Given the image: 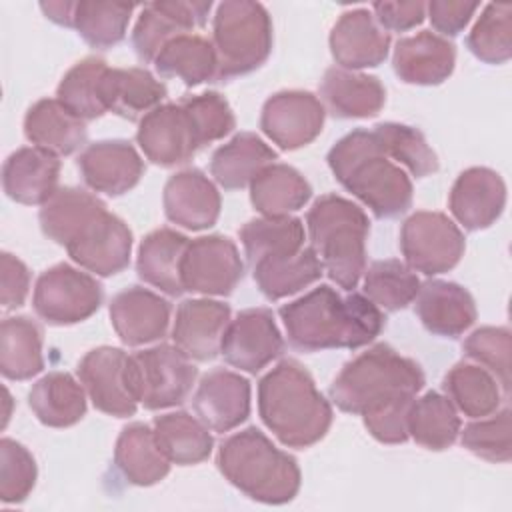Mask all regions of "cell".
Returning a JSON list of instances; mask_svg holds the SVG:
<instances>
[{
	"label": "cell",
	"instance_id": "6da1fadb",
	"mask_svg": "<svg viewBox=\"0 0 512 512\" xmlns=\"http://www.w3.org/2000/svg\"><path fill=\"white\" fill-rule=\"evenodd\" d=\"M288 342L302 352L330 348H360L384 330L382 310L364 294L340 296L332 286L320 284L308 294L278 310Z\"/></svg>",
	"mask_w": 512,
	"mask_h": 512
},
{
	"label": "cell",
	"instance_id": "7a4b0ae2",
	"mask_svg": "<svg viewBox=\"0 0 512 512\" xmlns=\"http://www.w3.org/2000/svg\"><path fill=\"white\" fill-rule=\"evenodd\" d=\"M258 412L266 428L288 448L320 442L334 418L330 402L294 358L280 360L260 378Z\"/></svg>",
	"mask_w": 512,
	"mask_h": 512
},
{
	"label": "cell",
	"instance_id": "3957f363",
	"mask_svg": "<svg viewBox=\"0 0 512 512\" xmlns=\"http://www.w3.org/2000/svg\"><path fill=\"white\" fill-rule=\"evenodd\" d=\"M326 160L334 178L376 218H396L412 206V180L384 154L374 130L348 132Z\"/></svg>",
	"mask_w": 512,
	"mask_h": 512
},
{
	"label": "cell",
	"instance_id": "277c9868",
	"mask_svg": "<svg viewBox=\"0 0 512 512\" xmlns=\"http://www.w3.org/2000/svg\"><path fill=\"white\" fill-rule=\"evenodd\" d=\"M426 378L418 362L388 344H376L358 354L330 384V398L350 414H366L398 400H412Z\"/></svg>",
	"mask_w": 512,
	"mask_h": 512
},
{
	"label": "cell",
	"instance_id": "5b68a950",
	"mask_svg": "<svg viewBox=\"0 0 512 512\" xmlns=\"http://www.w3.org/2000/svg\"><path fill=\"white\" fill-rule=\"evenodd\" d=\"M216 464L234 488L262 504H286L300 490L296 458L254 426L228 436L218 448Z\"/></svg>",
	"mask_w": 512,
	"mask_h": 512
},
{
	"label": "cell",
	"instance_id": "8992f818",
	"mask_svg": "<svg viewBox=\"0 0 512 512\" xmlns=\"http://www.w3.org/2000/svg\"><path fill=\"white\" fill-rule=\"evenodd\" d=\"M310 246L324 272L346 292H352L366 270V238L370 220L348 198L324 194L306 214Z\"/></svg>",
	"mask_w": 512,
	"mask_h": 512
},
{
	"label": "cell",
	"instance_id": "52a82bcc",
	"mask_svg": "<svg viewBox=\"0 0 512 512\" xmlns=\"http://www.w3.org/2000/svg\"><path fill=\"white\" fill-rule=\"evenodd\" d=\"M212 46L216 80H232L258 70L272 52V20L260 2L226 0L216 6Z\"/></svg>",
	"mask_w": 512,
	"mask_h": 512
},
{
	"label": "cell",
	"instance_id": "ba28073f",
	"mask_svg": "<svg viewBox=\"0 0 512 512\" xmlns=\"http://www.w3.org/2000/svg\"><path fill=\"white\" fill-rule=\"evenodd\" d=\"M126 376L138 404L146 410H164L188 398L198 370L176 344H158L128 354Z\"/></svg>",
	"mask_w": 512,
	"mask_h": 512
},
{
	"label": "cell",
	"instance_id": "9c48e42d",
	"mask_svg": "<svg viewBox=\"0 0 512 512\" xmlns=\"http://www.w3.org/2000/svg\"><path fill=\"white\" fill-rule=\"evenodd\" d=\"M102 284L70 264L44 270L34 286V312L50 326H70L90 318L102 304Z\"/></svg>",
	"mask_w": 512,
	"mask_h": 512
},
{
	"label": "cell",
	"instance_id": "30bf717a",
	"mask_svg": "<svg viewBox=\"0 0 512 512\" xmlns=\"http://www.w3.org/2000/svg\"><path fill=\"white\" fill-rule=\"evenodd\" d=\"M464 250L462 230L442 212L418 210L400 228V252L406 264L424 276L452 270L464 256Z\"/></svg>",
	"mask_w": 512,
	"mask_h": 512
},
{
	"label": "cell",
	"instance_id": "8fae6325",
	"mask_svg": "<svg viewBox=\"0 0 512 512\" xmlns=\"http://www.w3.org/2000/svg\"><path fill=\"white\" fill-rule=\"evenodd\" d=\"M242 276L244 262L240 260L236 244L228 236L210 234L188 242L180 262L184 292L228 296L234 292Z\"/></svg>",
	"mask_w": 512,
	"mask_h": 512
},
{
	"label": "cell",
	"instance_id": "7c38bea8",
	"mask_svg": "<svg viewBox=\"0 0 512 512\" xmlns=\"http://www.w3.org/2000/svg\"><path fill=\"white\" fill-rule=\"evenodd\" d=\"M70 258L96 276H114L130 264L132 232L106 208L94 214L66 244Z\"/></svg>",
	"mask_w": 512,
	"mask_h": 512
},
{
	"label": "cell",
	"instance_id": "4fadbf2b",
	"mask_svg": "<svg viewBox=\"0 0 512 512\" xmlns=\"http://www.w3.org/2000/svg\"><path fill=\"white\" fill-rule=\"evenodd\" d=\"M136 142L144 156L162 168L184 164L204 148L182 102L160 104L148 112L138 122Z\"/></svg>",
	"mask_w": 512,
	"mask_h": 512
},
{
	"label": "cell",
	"instance_id": "5bb4252c",
	"mask_svg": "<svg viewBox=\"0 0 512 512\" xmlns=\"http://www.w3.org/2000/svg\"><path fill=\"white\" fill-rule=\"evenodd\" d=\"M324 118L326 108L318 96L306 90H282L264 102L260 128L278 148L298 150L316 140Z\"/></svg>",
	"mask_w": 512,
	"mask_h": 512
},
{
	"label": "cell",
	"instance_id": "9a60e30c",
	"mask_svg": "<svg viewBox=\"0 0 512 512\" xmlns=\"http://www.w3.org/2000/svg\"><path fill=\"white\" fill-rule=\"evenodd\" d=\"M284 350L282 334L268 308L238 312L224 330L220 354L224 360L248 374H256L276 360Z\"/></svg>",
	"mask_w": 512,
	"mask_h": 512
},
{
	"label": "cell",
	"instance_id": "2e32d148",
	"mask_svg": "<svg viewBox=\"0 0 512 512\" xmlns=\"http://www.w3.org/2000/svg\"><path fill=\"white\" fill-rule=\"evenodd\" d=\"M128 354L122 348L98 346L84 354L78 364V378L92 400L94 408L116 418L136 414L138 402L134 400L128 376Z\"/></svg>",
	"mask_w": 512,
	"mask_h": 512
},
{
	"label": "cell",
	"instance_id": "e0dca14e",
	"mask_svg": "<svg viewBox=\"0 0 512 512\" xmlns=\"http://www.w3.org/2000/svg\"><path fill=\"white\" fill-rule=\"evenodd\" d=\"M210 8L212 2L192 0L144 4L132 30V46L138 60L150 64L168 40L182 34H192L196 28H204Z\"/></svg>",
	"mask_w": 512,
	"mask_h": 512
},
{
	"label": "cell",
	"instance_id": "ac0fdd59",
	"mask_svg": "<svg viewBox=\"0 0 512 512\" xmlns=\"http://www.w3.org/2000/svg\"><path fill=\"white\" fill-rule=\"evenodd\" d=\"M84 184L108 196H122L144 176V160L128 140H98L78 156Z\"/></svg>",
	"mask_w": 512,
	"mask_h": 512
},
{
	"label": "cell",
	"instance_id": "d6986e66",
	"mask_svg": "<svg viewBox=\"0 0 512 512\" xmlns=\"http://www.w3.org/2000/svg\"><path fill=\"white\" fill-rule=\"evenodd\" d=\"M328 42L336 64L354 72L380 66L390 50V34L380 28L368 8L342 12L330 30Z\"/></svg>",
	"mask_w": 512,
	"mask_h": 512
},
{
	"label": "cell",
	"instance_id": "ffe728a7",
	"mask_svg": "<svg viewBox=\"0 0 512 512\" xmlns=\"http://www.w3.org/2000/svg\"><path fill=\"white\" fill-rule=\"evenodd\" d=\"M506 206V184L498 172L486 166H472L456 178L450 190L448 208L468 232L492 226Z\"/></svg>",
	"mask_w": 512,
	"mask_h": 512
},
{
	"label": "cell",
	"instance_id": "44dd1931",
	"mask_svg": "<svg viewBox=\"0 0 512 512\" xmlns=\"http://www.w3.org/2000/svg\"><path fill=\"white\" fill-rule=\"evenodd\" d=\"M170 310L168 300L142 286L120 290L108 306L112 328L126 346H142L166 336Z\"/></svg>",
	"mask_w": 512,
	"mask_h": 512
},
{
	"label": "cell",
	"instance_id": "7402d4cb",
	"mask_svg": "<svg viewBox=\"0 0 512 512\" xmlns=\"http://www.w3.org/2000/svg\"><path fill=\"white\" fill-rule=\"evenodd\" d=\"M192 406L214 432H230L250 416V382L238 372L216 368L202 376Z\"/></svg>",
	"mask_w": 512,
	"mask_h": 512
},
{
	"label": "cell",
	"instance_id": "603a6c76",
	"mask_svg": "<svg viewBox=\"0 0 512 512\" xmlns=\"http://www.w3.org/2000/svg\"><path fill=\"white\" fill-rule=\"evenodd\" d=\"M166 218L186 230H206L220 216V192L214 182L198 168L172 174L162 192Z\"/></svg>",
	"mask_w": 512,
	"mask_h": 512
},
{
	"label": "cell",
	"instance_id": "cb8c5ba5",
	"mask_svg": "<svg viewBox=\"0 0 512 512\" xmlns=\"http://www.w3.org/2000/svg\"><path fill=\"white\" fill-rule=\"evenodd\" d=\"M232 310L228 304L210 298L184 300L176 308L172 326L174 344L198 362L214 360L220 354V344Z\"/></svg>",
	"mask_w": 512,
	"mask_h": 512
},
{
	"label": "cell",
	"instance_id": "d4e9b609",
	"mask_svg": "<svg viewBox=\"0 0 512 512\" xmlns=\"http://www.w3.org/2000/svg\"><path fill=\"white\" fill-rule=\"evenodd\" d=\"M454 44L430 30L400 38L394 46L392 66L396 76L406 84L436 86L442 84L454 70Z\"/></svg>",
	"mask_w": 512,
	"mask_h": 512
},
{
	"label": "cell",
	"instance_id": "484cf974",
	"mask_svg": "<svg viewBox=\"0 0 512 512\" xmlns=\"http://www.w3.org/2000/svg\"><path fill=\"white\" fill-rule=\"evenodd\" d=\"M414 300L422 326L442 338L462 336L478 316L472 294L456 282L428 280Z\"/></svg>",
	"mask_w": 512,
	"mask_h": 512
},
{
	"label": "cell",
	"instance_id": "4316f807",
	"mask_svg": "<svg viewBox=\"0 0 512 512\" xmlns=\"http://www.w3.org/2000/svg\"><path fill=\"white\" fill-rule=\"evenodd\" d=\"M60 160L38 146L12 152L2 168V186L10 200L26 206H42L58 190Z\"/></svg>",
	"mask_w": 512,
	"mask_h": 512
},
{
	"label": "cell",
	"instance_id": "83f0119b",
	"mask_svg": "<svg viewBox=\"0 0 512 512\" xmlns=\"http://www.w3.org/2000/svg\"><path fill=\"white\" fill-rule=\"evenodd\" d=\"M320 98L336 118H372L386 102V88L376 76L332 66L322 76Z\"/></svg>",
	"mask_w": 512,
	"mask_h": 512
},
{
	"label": "cell",
	"instance_id": "f1b7e54d",
	"mask_svg": "<svg viewBox=\"0 0 512 512\" xmlns=\"http://www.w3.org/2000/svg\"><path fill=\"white\" fill-rule=\"evenodd\" d=\"M166 98V86L146 68H106L100 80V100L106 112L142 120Z\"/></svg>",
	"mask_w": 512,
	"mask_h": 512
},
{
	"label": "cell",
	"instance_id": "f546056e",
	"mask_svg": "<svg viewBox=\"0 0 512 512\" xmlns=\"http://www.w3.org/2000/svg\"><path fill=\"white\" fill-rule=\"evenodd\" d=\"M26 138L56 156L74 154L86 144V120L72 114L58 98H42L24 116Z\"/></svg>",
	"mask_w": 512,
	"mask_h": 512
},
{
	"label": "cell",
	"instance_id": "4dcf8cb0",
	"mask_svg": "<svg viewBox=\"0 0 512 512\" xmlns=\"http://www.w3.org/2000/svg\"><path fill=\"white\" fill-rule=\"evenodd\" d=\"M114 464L130 484L152 486L166 478L172 462L160 450L154 428L134 422L124 426L116 440Z\"/></svg>",
	"mask_w": 512,
	"mask_h": 512
},
{
	"label": "cell",
	"instance_id": "1f68e13d",
	"mask_svg": "<svg viewBox=\"0 0 512 512\" xmlns=\"http://www.w3.org/2000/svg\"><path fill=\"white\" fill-rule=\"evenodd\" d=\"M188 242L190 240L184 234L172 228H158L146 234L136 258V272L140 280L168 296H180L184 292L180 262Z\"/></svg>",
	"mask_w": 512,
	"mask_h": 512
},
{
	"label": "cell",
	"instance_id": "d6a6232c",
	"mask_svg": "<svg viewBox=\"0 0 512 512\" xmlns=\"http://www.w3.org/2000/svg\"><path fill=\"white\" fill-rule=\"evenodd\" d=\"M274 160H278L276 150L258 134L240 132L212 154L210 174L224 190H240L250 186L258 172L274 164Z\"/></svg>",
	"mask_w": 512,
	"mask_h": 512
},
{
	"label": "cell",
	"instance_id": "836d02e7",
	"mask_svg": "<svg viewBox=\"0 0 512 512\" xmlns=\"http://www.w3.org/2000/svg\"><path fill=\"white\" fill-rule=\"evenodd\" d=\"M34 416L50 428H68L86 414L84 386L68 372H48L28 392Z\"/></svg>",
	"mask_w": 512,
	"mask_h": 512
},
{
	"label": "cell",
	"instance_id": "e575fe53",
	"mask_svg": "<svg viewBox=\"0 0 512 512\" xmlns=\"http://www.w3.org/2000/svg\"><path fill=\"white\" fill-rule=\"evenodd\" d=\"M152 64L162 78H178L186 86L212 82L218 76L212 40L194 32L168 40Z\"/></svg>",
	"mask_w": 512,
	"mask_h": 512
},
{
	"label": "cell",
	"instance_id": "d590c367",
	"mask_svg": "<svg viewBox=\"0 0 512 512\" xmlns=\"http://www.w3.org/2000/svg\"><path fill=\"white\" fill-rule=\"evenodd\" d=\"M312 196L308 180L292 166L274 162L250 182V202L262 216H290Z\"/></svg>",
	"mask_w": 512,
	"mask_h": 512
},
{
	"label": "cell",
	"instance_id": "8d00e7d4",
	"mask_svg": "<svg viewBox=\"0 0 512 512\" xmlns=\"http://www.w3.org/2000/svg\"><path fill=\"white\" fill-rule=\"evenodd\" d=\"M160 450L172 464L192 466L204 462L214 448L210 428L188 412H168L152 422Z\"/></svg>",
	"mask_w": 512,
	"mask_h": 512
},
{
	"label": "cell",
	"instance_id": "74e56055",
	"mask_svg": "<svg viewBox=\"0 0 512 512\" xmlns=\"http://www.w3.org/2000/svg\"><path fill=\"white\" fill-rule=\"evenodd\" d=\"M250 268L258 290L272 302L300 292L324 274L322 262L312 246H304L292 256L260 260Z\"/></svg>",
	"mask_w": 512,
	"mask_h": 512
},
{
	"label": "cell",
	"instance_id": "f35d334b",
	"mask_svg": "<svg viewBox=\"0 0 512 512\" xmlns=\"http://www.w3.org/2000/svg\"><path fill=\"white\" fill-rule=\"evenodd\" d=\"M44 368L42 328L28 316H10L0 326V372L8 380H28Z\"/></svg>",
	"mask_w": 512,
	"mask_h": 512
},
{
	"label": "cell",
	"instance_id": "ab89813d",
	"mask_svg": "<svg viewBox=\"0 0 512 512\" xmlns=\"http://www.w3.org/2000/svg\"><path fill=\"white\" fill-rule=\"evenodd\" d=\"M462 422L458 410L440 392H426L420 398H414L408 410V438L428 450H446L450 448L458 434Z\"/></svg>",
	"mask_w": 512,
	"mask_h": 512
},
{
	"label": "cell",
	"instance_id": "60d3db41",
	"mask_svg": "<svg viewBox=\"0 0 512 512\" xmlns=\"http://www.w3.org/2000/svg\"><path fill=\"white\" fill-rule=\"evenodd\" d=\"M442 388L454 408L470 418L490 416L502 402V388L498 380L480 364H454L446 372Z\"/></svg>",
	"mask_w": 512,
	"mask_h": 512
},
{
	"label": "cell",
	"instance_id": "b9f144b4",
	"mask_svg": "<svg viewBox=\"0 0 512 512\" xmlns=\"http://www.w3.org/2000/svg\"><path fill=\"white\" fill-rule=\"evenodd\" d=\"M248 264L298 254L304 248V224L296 216L252 218L240 228Z\"/></svg>",
	"mask_w": 512,
	"mask_h": 512
},
{
	"label": "cell",
	"instance_id": "7bdbcfd3",
	"mask_svg": "<svg viewBox=\"0 0 512 512\" xmlns=\"http://www.w3.org/2000/svg\"><path fill=\"white\" fill-rule=\"evenodd\" d=\"M106 204L92 192L84 188L64 186L58 188L48 202L42 204L38 220L42 232L54 240L56 244L64 246L76 236V232Z\"/></svg>",
	"mask_w": 512,
	"mask_h": 512
},
{
	"label": "cell",
	"instance_id": "ee69618b",
	"mask_svg": "<svg viewBox=\"0 0 512 512\" xmlns=\"http://www.w3.org/2000/svg\"><path fill=\"white\" fill-rule=\"evenodd\" d=\"M136 4L80 0L74 6L72 28L92 48L106 50L124 40Z\"/></svg>",
	"mask_w": 512,
	"mask_h": 512
},
{
	"label": "cell",
	"instance_id": "f6af8a7d",
	"mask_svg": "<svg viewBox=\"0 0 512 512\" xmlns=\"http://www.w3.org/2000/svg\"><path fill=\"white\" fill-rule=\"evenodd\" d=\"M364 296L380 310L398 312L406 308L420 290L416 272L396 258L372 262L364 270Z\"/></svg>",
	"mask_w": 512,
	"mask_h": 512
},
{
	"label": "cell",
	"instance_id": "bcb514c9",
	"mask_svg": "<svg viewBox=\"0 0 512 512\" xmlns=\"http://www.w3.org/2000/svg\"><path fill=\"white\" fill-rule=\"evenodd\" d=\"M106 68V60L96 56H88L76 62L60 80L56 98L82 120L100 118L106 114L100 100V80Z\"/></svg>",
	"mask_w": 512,
	"mask_h": 512
},
{
	"label": "cell",
	"instance_id": "7dc6e473",
	"mask_svg": "<svg viewBox=\"0 0 512 512\" xmlns=\"http://www.w3.org/2000/svg\"><path fill=\"white\" fill-rule=\"evenodd\" d=\"M372 130L384 154L408 168L412 176L424 178L438 170V156L418 128L398 122H380Z\"/></svg>",
	"mask_w": 512,
	"mask_h": 512
},
{
	"label": "cell",
	"instance_id": "c3c4849f",
	"mask_svg": "<svg viewBox=\"0 0 512 512\" xmlns=\"http://www.w3.org/2000/svg\"><path fill=\"white\" fill-rule=\"evenodd\" d=\"M468 50L486 64H504L512 56V4L490 2L466 38Z\"/></svg>",
	"mask_w": 512,
	"mask_h": 512
},
{
	"label": "cell",
	"instance_id": "681fc988",
	"mask_svg": "<svg viewBox=\"0 0 512 512\" xmlns=\"http://www.w3.org/2000/svg\"><path fill=\"white\" fill-rule=\"evenodd\" d=\"M510 348L512 338L506 326H482L462 344L464 354L484 366L498 380L504 398L510 394Z\"/></svg>",
	"mask_w": 512,
	"mask_h": 512
},
{
	"label": "cell",
	"instance_id": "f907efd6",
	"mask_svg": "<svg viewBox=\"0 0 512 512\" xmlns=\"http://www.w3.org/2000/svg\"><path fill=\"white\" fill-rule=\"evenodd\" d=\"M462 446L488 462H508L512 456L510 440V408L480 418L460 428Z\"/></svg>",
	"mask_w": 512,
	"mask_h": 512
},
{
	"label": "cell",
	"instance_id": "816d5d0a",
	"mask_svg": "<svg viewBox=\"0 0 512 512\" xmlns=\"http://www.w3.org/2000/svg\"><path fill=\"white\" fill-rule=\"evenodd\" d=\"M36 460L26 446L16 440H0V500L18 504L28 498L36 484Z\"/></svg>",
	"mask_w": 512,
	"mask_h": 512
},
{
	"label": "cell",
	"instance_id": "f5cc1de1",
	"mask_svg": "<svg viewBox=\"0 0 512 512\" xmlns=\"http://www.w3.org/2000/svg\"><path fill=\"white\" fill-rule=\"evenodd\" d=\"M180 102L188 110L202 146L228 136L236 126V118L228 100L218 92L186 96Z\"/></svg>",
	"mask_w": 512,
	"mask_h": 512
},
{
	"label": "cell",
	"instance_id": "db71d44e",
	"mask_svg": "<svg viewBox=\"0 0 512 512\" xmlns=\"http://www.w3.org/2000/svg\"><path fill=\"white\" fill-rule=\"evenodd\" d=\"M414 400V398H412ZM412 400H398L378 410L362 414L364 426L372 438L382 444H400L408 440V410Z\"/></svg>",
	"mask_w": 512,
	"mask_h": 512
},
{
	"label": "cell",
	"instance_id": "11a10c76",
	"mask_svg": "<svg viewBox=\"0 0 512 512\" xmlns=\"http://www.w3.org/2000/svg\"><path fill=\"white\" fill-rule=\"evenodd\" d=\"M30 290L28 266L14 254L0 256V302L4 310L20 308Z\"/></svg>",
	"mask_w": 512,
	"mask_h": 512
},
{
	"label": "cell",
	"instance_id": "9f6ffc18",
	"mask_svg": "<svg viewBox=\"0 0 512 512\" xmlns=\"http://www.w3.org/2000/svg\"><path fill=\"white\" fill-rule=\"evenodd\" d=\"M480 8L478 2H456V0H432L426 4L428 18L444 38L460 34L474 12Z\"/></svg>",
	"mask_w": 512,
	"mask_h": 512
},
{
	"label": "cell",
	"instance_id": "6f0895ef",
	"mask_svg": "<svg viewBox=\"0 0 512 512\" xmlns=\"http://www.w3.org/2000/svg\"><path fill=\"white\" fill-rule=\"evenodd\" d=\"M372 12L382 30L406 32L426 18L424 2H374Z\"/></svg>",
	"mask_w": 512,
	"mask_h": 512
},
{
	"label": "cell",
	"instance_id": "680465c9",
	"mask_svg": "<svg viewBox=\"0 0 512 512\" xmlns=\"http://www.w3.org/2000/svg\"><path fill=\"white\" fill-rule=\"evenodd\" d=\"M74 6L76 2L68 0H58V2H40V10L44 16L60 26L72 28V18H74Z\"/></svg>",
	"mask_w": 512,
	"mask_h": 512
}]
</instances>
